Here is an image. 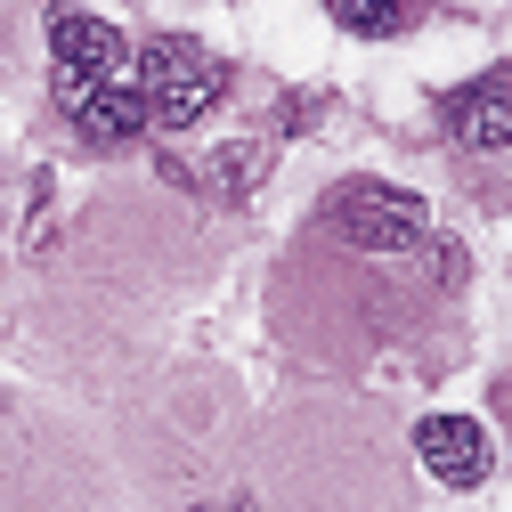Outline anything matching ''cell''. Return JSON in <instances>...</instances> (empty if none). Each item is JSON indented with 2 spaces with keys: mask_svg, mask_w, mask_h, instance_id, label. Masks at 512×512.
<instances>
[{
  "mask_svg": "<svg viewBox=\"0 0 512 512\" xmlns=\"http://www.w3.org/2000/svg\"><path fill=\"white\" fill-rule=\"evenodd\" d=\"M139 98L155 131H196V122L228 98V66L196 41H147L139 49Z\"/></svg>",
  "mask_w": 512,
  "mask_h": 512,
  "instance_id": "obj_1",
  "label": "cell"
},
{
  "mask_svg": "<svg viewBox=\"0 0 512 512\" xmlns=\"http://www.w3.org/2000/svg\"><path fill=\"white\" fill-rule=\"evenodd\" d=\"M326 220H334V236L358 244V252H415L423 228H431L423 196H407V187H382V179H350Z\"/></svg>",
  "mask_w": 512,
  "mask_h": 512,
  "instance_id": "obj_2",
  "label": "cell"
},
{
  "mask_svg": "<svg viewBox=\"0 0 512 512\" xmlns=\"http://www.w3.org/2000/svg\"><path fill=\"white\" fill-rule=\"evenodd\" d=\"M49 57H57V106L139 66V57L122 49V33L98 25V17H82V9H57V17H49Z\"/></svg>",
  "mask_w": 512,
  "mask_h": 512,
  "instance_id": "obj_3",
  "label": "cell"
},
{
  "mask_svg": "<svg viewBox=\"0 0 512 512\" xmlns=\"http://www.w3.org/2000/svg\"><path fill=\"white\" fill-rule=\"evenodd\" d=\"M415 456L431 464V480L447 488H480L488 480V431L472 415H423L415 423Z\"/></svg>",
  "mask_w": 512,
  "mask_h": 512,
  "instance_id": "obj_4",
  "label": "cell"
},
{
  "mask_svg": "<svg viewBox=\"0 0 512 512\" xmlns=\"http://www.w3.org/2000/svg\"><path fill=\"white\" fill-rule=\"evenodd\" d=\"M66 114H74V131H82L90 147H122V139H139V131H147L139 66H131V74H114V82H98V90H82V98H66Z\"/></svg>",
  "mask_w": 512,
  "mask_h": 512,
  "instance_id": "obj_5",
  "label": "cell"
},
{
  "mask_svg": "<svg viewBox=\"0 0 512 512\" xmlns=\"http://www.w3.org/2000/svg\"><path fill=\"white\" fill-rule=\"evenodd\" d=\"M447 122H456V139L464 147H512V66L480 74L472 90H456V106H447Z\"/></svg>",
  "mask_w": 512,
  "mask_h": 512,
  "instance_id": "obj_6",
  "label": "cell"
},
{
  "mask_svg": "<svg viewBox=\"0 0 512 512\" xmlns=\"http://www.w3.org/2000/svg\"><path fill=\"white\" fill-rule=\"evenodd\" d=\"M326 17H334L342 33H358V41H382V33H399L407 0H326Z\"/></svg>",
  "mask_w": 512,
  "mask_h": 512,
  "instance_id": "obj_7",
  "label": "cell"
}]
</instances>
